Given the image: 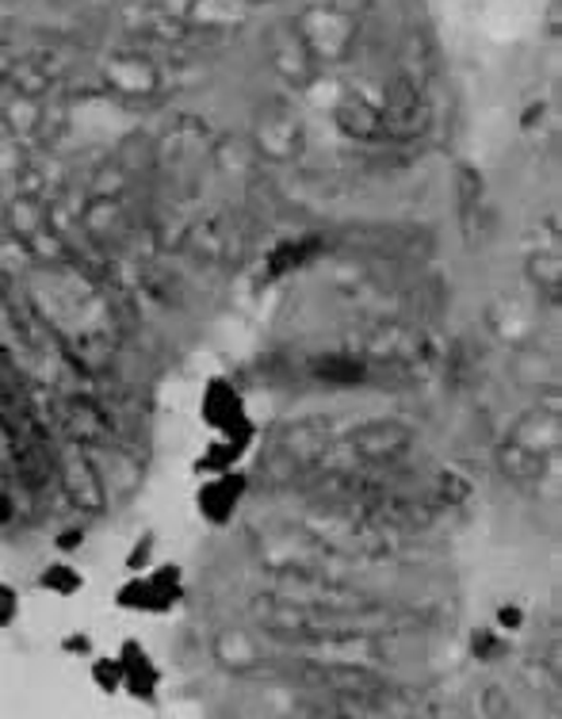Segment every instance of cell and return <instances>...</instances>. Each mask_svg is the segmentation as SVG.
Instances as JSON below:
<instances>
[{
  "label": "cell",
  "mask_w": 562,
  "mask_h": 719,
  "mask_svg": "<svg viewBox=\"0 0 562 719\" xmlns=\"http://www.w3.org/2000/svg\"><path fill=\"white\" fill-rule=\"evenodd\" d=\"M111 81H115L119 93H154L157 77L142 58H115L111 65Z\"/></svg>",
  "instance_id": "obj_6"
},
{
  "label": "cell",
  "mask_w": 562,
  "mask_h": 719,
  "mask_svg": "<svg viewBox=\"0 0 562 719\" xmlns=\"http://www.w3.org/2000/svg\"><path fill=\"white\" fill-rule=\"evenodd\" d=\"M501 620L505 624H521V609H501Z\"/></svg>",
  "instance_id": "obj_9"
},
{
  "label": "cell",
  "mask_w": 562,
  "mask_h": 719,
  "mask_svg": "<svg viewBox=\"0 0 562 719\" xmlns=\"http://www.w3.org/2000/svg\"><path fill=\"white\" fill-rule=\"evenodd\" d=\"M237 498H242V478H219V483L204 486L199 505H204V513L211 516L215 524H222L230 516V509L237 505Z\"/></svg>",
  "instance_id": "obj_5"
},
{
  "label": "cell",
  "mask_w": 562,
  "mask_h": 719,
  "mask_svg": "<svg viewBox=\"0 0 562 719\" xmlns=\"http://www.w3.org/2000/svg\"><path fill=\"white\" fill-rule=\"evenodd\" d=\"M9 516H12V501H9V498H0V524L9 521Z\"/></svg>",
  "instance_id": "obj_10"
},
{
  "label": "cell",
  "mask_w": 562,
  "mask_h": 719,
  "mask_svg": "<svg viewBox=\"0 0 562 719\" xmlns=\"http://www.w3.org/2000/svg\"><path fill=\"white\" fill-rule=\"evenodd\" d=\"M176 597H180V574L161 571V574H154V578L131 582V586L119 594V605L142 609V612H164Z\"/></svg>",
  "instance_id": "obj_3"
},
{
  "label": "cell",
  "mask_w": 562,
  "mask_h": 719,
  "mask_svg": "<svg viewBox=\"0 0 562 719\" xmlns=\"http://www.w3.org/2000/svg\"><path fill=\"white\" fill-rule=\"evenodd\" d=\"M383 126L394 134H417L425 126V108H422V93H417L414 81L394 77L391 88H387V111H383Z\"/></svg>",
  "instance_id": "obj_2"
},
{
  "label": "cell",
  "mask_w": 562,
  "mask_h": 719,
  "mask_svg": "<svg viewBox=\"0 0 562 719\" xmlns=\"http://www.w3.org/2000/svg\"><path fill=\"white\" fill-rule=\"evenodd\" d=\"M12 612H16V594L9 586H0V624H12Z\"/></svg>",
  "instance_id": "obj_8"
},
{
  "label": "cell",
  "mask_w": 562,
  "mask_h": 719,
  "mask_svg": "<svg viewBox=\"0 0 562 719\" xmlns=\"http://www.w3.org/2000/svg\"><path fill=\"white\" fill-rule=\"evenodd\" d=\"M204 414L219 425L222 432H234V414H242V402H237L234 387L230 383H211L207 387V402H204Z\"/></svg>",
  "instance_id": "obj_4"
},
{
  "label": "cell",
  "mask_w": 562,
  "mask_h": 719,
  "mask_svg": "<svg viewBox=\"0 0 562 719\" xmlns=\"http://www.w3.org/2000/svg\"><path fill=\"white\" fill-rule=\"evenodd\" d=\"M42 586L47 589H58V594H73L81 586V574L70 571V566H54V571L42 574Z\"/></svg>",
  "instance_id": "obj_7"
},
{
  "label": "cell",
  "mask_w": 562,
  "mask_h": 719,
  "mask_svg": "<svg viewBox=\"0 0 562 719\" xmlns=\"http://www.w3.org/2000/svg\"><path fill=\"white\" fill-rule=\"evenodd\" d=\"M295 35L303 39L306 54L314 62H344L352 54V42H356V20L341 9H329V4H314L303 16L295 20Z\"/></svg>",
  "instance_id": "obj_1"
}]
</instances>
